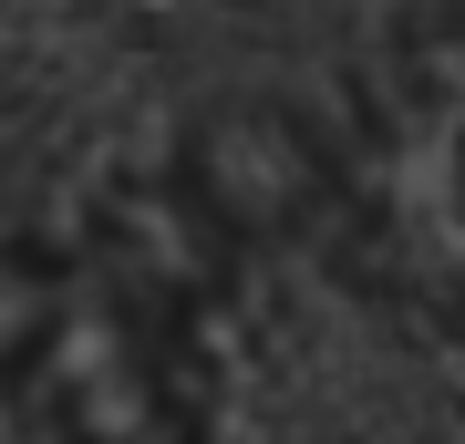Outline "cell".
<instances>
[{
  "instance_id": "cell-1",
  "label": "cell",
  "mask_w": 465,
  "mask_h": 444,
  "mask_svg": "<svg viewBox=\"0 0 465 444\" xmlns=\"http://www.w3.org/2000/svg\"><path fill=\"white\" fill-rule=\"evenodd\" d=\"M197 269L176 228L114 217L84 248H21L11 280V372L52 444H207L186 382Z\"/></svg>"
},
{
  "instance_id": "cell-2",
  "label": "cell",
  "mask_w": 465,
  "mask_h": 444,
  "mask_svg": "<svg viewBox=\"0 0 465 444\" xmlns=\"http://www.w3.org/2000/svg\"><path fill=\"white\" fill-rule=\"evenodd\" d=\"M372 207L403 269L465 311V11L403 21L372 114Z\"/></svg>"
}]
</instances>
